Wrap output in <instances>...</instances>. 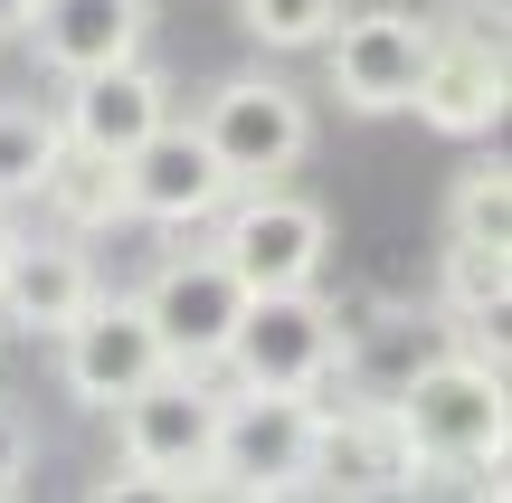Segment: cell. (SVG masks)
Returning <instances> with one entry per match:
<instances>
[{
    "label": "cell",
    "mask_w": 512,
    "mask_h": 503,
    "mask_svg": "<svg viewBox=\"0 0 512 503\" xmlns=\"http://www.w3.org/2000/svg\"><path fill=\"white\" fill-rule=\"evenodd\" d=\"M209 437H219L209 371H152L133 399H114L124 494H200L209 485Z\"/></svg>",
    "instance_id": "6da1fadb"
},
{
    "label": "cell",
    "mask_w": 512,
    "mask_h": 503,
    "mask_svg": "<svg viewBox=\"0 0 512 503\" xmlns=\"http://www.w3.org/2000/svg\"><path fill=\"white\" fill-rule=\"evenodd\" d=\"M408 447L427 466H475V456H503V361L484 352H418L408 380L389 390Z\"/></svg>",
    "instance_id": "7a4b0ae2"
},
{
    "label": "cell",
    "mask_w": 512,
    "mask_h": 503,
    "mask_svg": "<svg viewBox=\"0 0 512 503\" xmlns=\"http://www.w3.org/2000/svg\"><path fill=\"white\" fill-rule=\"evenodd\" d=\"M332 361H342V304H323L313 285H266L247 295L219 371H238L247 390H323Z\"/></svg>",
    "instance_id": "3957f363"
},
{
    "label": "cell",
    "mask_w": 512,
    "mask_h": 503,
    "mask_svg": "<svg viewBox=\"0 0 512 503\" xmlns=\"http://www.w3.org/2000/svg\"><path fill=\"white\" fill-rule=\"evenodd\" d=\"M313 456V390H219L209 485L219 494H294Z\"/></svg>",
    "instance_id": "277c9868"
},
{
    "label": "cell",
    "mask_w": 512,
    "mask_h": 503,
    "mask_svg": "<svg viewBox=\"0 0 512 503\" xmlns=\"http://www.w3.org/2000/svg\"><path fill=\"white\" fill-rule=\"evenodd\" d=\"M190 124L209 133V152H219V171L238 190L285 181V171L313 152V105L285 86V76H228V86H209V105L190 114Z\"/></svg>",
    "instance_id": "5b68a950"
},
{
    "label": "cell",
    "mask_w": 512,
    "mask_h": 503,
    "mask_svg": "<svg viewBox=\"0 0 512 503\" xmlns=\"http://www.w3.org/2000/svg\"><path fill=\"white\" fill-rule=\"evenodd\" d=\"M133 304H143V323H152L171 371H219L228 333H238V314H247V285H238V266H228L219 247H190V257L152 266V285Z\"/></svg>",
    "instance_id": "8992f818"
},
{
    "label": "cell",
    "mask_w": 512,
    "mask_h": 503,
    "mask_svg": "<svg viewBox=\"0 0 512 503\" xmlns=\"http://www.w3.org/2000/svg\"><path fill=\"white\" fill-rule=\"evenodd\" d=\"M219 209H228V219H219V257L238 266L247 295H266V285H313V276H323L332 228H323V209H313V200L256 181V190H228Z\"/></svg>",
    "instance_id": "52a82bcc"
},
{
    "label": "cell",
    "mask_w": 512,
    "mask_h": 503,
    "mask_svg": "<svg viewBox=\"0 0 512 503\" xmlns=\"http://www.w3.org/2000/svg\"><path fill=\"white\" fill-rule=\"evenodd\" d=\"M427 67V10H351L323 29V76L351 114H408Z\"/></svg>",
    "instance_id": "ba28073f"
},
{
    "label": "cell",
    "mask_w": 512,
    "mask_h": 503,
    "mask_svg": "<svg viewBox=\"0 0 512 503\" xmlns=\"http://www.w3.org/2000/svg\"><path fill=\"white\" fill-rule=\"evenodd\" d=\"M228 190H238V181L219 171L209 133L181 124V114H162V124L124 152V209H133L143 228H200V219H219Z\"/></svg>",
    "instance_id": "9c48e42d"
},
{
    "label": "cell",
    "mask_w": 512,
    "mask_h": 503,
    "mask_svg": "<svg viewBox=\"0 0 512 503\" xmlns=\"http://www.w3.org/2000/svg\"><path fill=\"white\" fill-rule=\"evenodd\" d=\"M418 475H427V456L408 447V428H399L389 399H351V409H323V399H313L304 485H332V494H408Z\"/></svg>",
    "instance_id": "30bf717a"
},
{
    "label": "cell",
    "mask_w": 512,
    "mask_h": 503,
    "mask_svg": "<svg viewBox=\"0 0 512 503\" xmlns=\"http://www.w3.org/2000/svg\"><path fill=\"white\" fill-rule=\"evenodd\" d=\"M152 371H171V361H162V342H152V323H143L133 295H95L86 314L57 333V380H67V399H86V409L133 399Z\"/></svg>",
    "instance_id": "8fae6325"
},
{
    "label": "cell",
    "mask_w": 512,
    "mask_h": 503,
    "mask_svg": "<svg viewBox=\"0 0 512 503\" xmlns=\"http://www.w3.org/2000/svg\"><path fill=\"white\" fill-rule=\"evenodd\" d=\"M171 114V86L162 67H143V57H114V67H86L67 76V105H57V133H67L76 152H105V162H124L133 143H143L152 124Z\"/></svg>",
    "instance_id": "7c38bea8"
},
{
    "label": "cell",
    "mask_w": 512,
    "mask_h": 503,
    "mask_svg": "<svg viewBox=\"0 0 512 503\" xmlns=\"http://www.w3.org/2000/svg\"><path fill=\"white\" fill-rule=\"evenodd\" d=\"M143 29H152V0H29V19H19V38L38 48L48 76L143 57Z\"/></svg>",
    "instance_id": "4fadbf2b"
},
{
    "label": "cell",
    "mask_w": 512,
    "mask_h": 503,
    "mask_svg": "<svg viewBox=\"0 0 512 503\" xmlns=\"http://www.w3.org/2000/svg\"><path fill=\"white\" fill-rule=\"evenodd\" d=\"M86 304H95V266H86L76 238H19L10 247V266H0V314H10V333L57 342Z\"/></svg>",
    "instance_id": "5bb4252c"
},
{
    "label": "cell",
    "mask_w": 512,
    "mask_h": 503,
    "mask_svg": "<svg viewBox=\"0 0 512 503\" xmlns=\"http://www.w3.org/2000/svg\"><path fill=\"white\" fill-rule=\"evenodd\" d=\"M38 200H57V219L76 228V238H95V228H124L133 209H124V162H105V152H57V171H48V190Z\"/></svg>",
    "instance_id": "9a60e30c"
},
{
    "label": "cell",
    "mask_w": 512,
    "mask_h": 503,
    "mask_svg": "<svg viewBox=\"0 0 512 503\" xmlns=\"http://www.w3.org/2000/svg\"><path fill=\"white\" fill-rule=\"evenodd\" d=\"M57 152H67L57 105H0V209H10V200H38L48 171H57Z\"/></svg>",
    "instance_id": "2e32d148"
},
{
    "label": "cell",
    "mask_w": 512,
    "mask_h": 503,
    "mask_svg": "<svg viewBox=\"0 0 512 503\" xmlns=\"http://www.w3.org/2000/svg\"><path fill=\"white\" fill-rule=\"evenodd\" d=\"M437 285H446V314H456V323H494V314H503V295H512V247L446 238Z\"/></svg>",
    "instance_id": "e0dca14e"
},
{
    "label": "cell",
    "mask_w": 512,
    "mask_h": 503,
    "mask_svg": "<svg viewBox=\"0 0 512 503\" xmlns=\"http://www.w3.org/2000/svg\"><path fill=\"white\" fill-rule=\"evenodd\" d=\"M446 238L512 247V171H503V162H475V171H456V200H446Z\"/></svg>",
    "instance_id": "ac0fdd59"
},
{
    "label": "cell",
    "mask_w": 512,
    "mask_h": 503,
    "mask_svg": "<svg viewBox=\"0 0 512 503\" xmlns=\"http://www.w3.org/2000/svg\"><path fill=\"white\" fill-rule=\"evenodd\" d=\"M256 48H323V29L342 19V0H238Z\"/></svg>",
    "instance_id": "d6986e66"
},
{
    "label": "cell",
    "mask_w": 512,
    "mask_h": 503,
    "mask_svg": "<svg viewBox=\"0 0 512 503\" xmlns=\"http://www.w3.org/2000/svg\"><path fill=\"white\" fill-rule=\"evenodd\" d=\"M29 456H38L29 418H19V409H0V494H19V485H29Z\"/></svg>",
    "instance_id": "ffe728a7"
},
{
    "label": "cell",
    "mask_w": 512,
    "mask_h": 503,
    "mask_svg": "<svg viewBox=\"0 0 512 503\" xmlns=\"http://www.w3.org/2000/svg\"><path fill=\"white\" fill-rule=\"evenodd\" d=\"M19 19H29V0H0V38H10V29H19Z\"/></svg>",
    "instance_id": "44dd1931"
},
{
    "label": "cell",
    "mask_w": 512,
    "mask_h": 503,
    "mask_svg": "<svg viewBox=\"0 0 512 503\" xmlns=\"http://www.w3.org/2000/svg\"><path fill=\"white\" fill-rule=\"evenodd\" d=\"M10 247H19V228H10V219H0V266H10Z\"/></svg>",
    "instance_id": "7402d4cb"
}]
</instances>
